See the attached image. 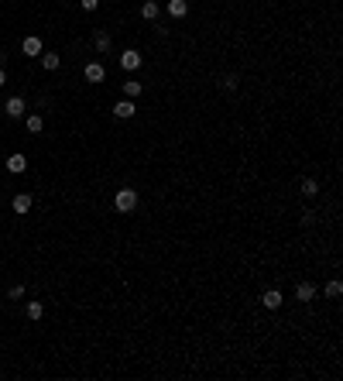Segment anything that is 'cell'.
Listing matches in <instances>:
<instances>
[{"label": "cell", "instance_id": "obj_6", "mask_svg": "<svg viewBox=\"0 0 343 381\" xmlns=\"http://www.w3.org/2000/svg\"><path fill=\"white\" fill-rule=\"evenodd\" d=\"M137 114V107H134V100H120V103H114V117H120V120H131V117Z\"/></svg>", "mask_w": 343, "mask_h": 381}, {"label": "cell", "instance_id": "obj_7", "mask_svg": "<svg viewBox=\"0 0 343 381\" xmlns=\"http://www.w3.org/2000/svg\"><path fill=\"white\" fill-rule=\"evenodd\" d=\"M316 292H319V289H316L312 282H298V285H295V299L298 302H312V299H316Z\"/></svg>", "mask_w": 343, "mask_h": 381}, {"label": "cell", "instance_id": "obj_3", "mask_svg": "<svg viewBox=\"0 0 343 381\" xmlns=\"http://www.w3.org/2000/svg\"><path fill=\"white\" fill-rule=\"evenodd\" d=\"M120 69H124V72H134V69H141V52H134V48H127L124 55H120Z\"/></svg>", "mask_w": 343, "mask_h": 381}, {"label": "cell", "instance_id": "obj_8", "mask_svg": "<svg viewBox=\"0 0 343 381\" xmlns=\"http://www.w3.org/2000/svg\"><path fill=\"white\" fill-rule=\"evenodd\" d=\"M93 48H96V52H103V55H106V52H110V48H114V41H110V35H106V31H93Z\"/></svg>", "mask_w": 343, "mask_h": 381}, {"label": "cell", "instance_id": "obj_12", "mask_svg": "<svg viewBox=\"0 0 343 381\" xmlns=\"http://www.w3.org/2000/svg\"><path fill=\"white\" fill-rule=\"evenodd\" d=\"M21 52H24V55H41V38H24V41H21Z\"/></svg>", "mask_w": 343, "mask_h": 381}, {"label": "cell", "instance_id": "obj_20", "mask_svg": "<svg viewBox=\"0 0 343 381\" xmlns=\"http://www.w3.org/2000/svg\"><path fill=\"white\" fill-rule=\"evenodd\" d=\"M326 295H330V299H340V295H343V285L336 282V278H333V282H326Z\"/></svg>", "mask_w": 343, "mask_h": 381}, {"label": "cell", "instance_id": "obj_5", "mask_svg": "<svg viewBox=\"0 0 343 381\" xmlns=\"http://www.w3.org/2000/svg\"><path fill=\"white\" fill-rule=\"evenodd\" d=\"M82 76L90 82H106V69H103V62H90L86 69H82Z\"/></svg>", "mask_w": 343, "mask_h": 381}, {"label": "cell", "instance_id": "obj_2", "mask_svg": "<svg viewBox=\"0 0 343 381\" xmlns=\"http://www.w3.org/2000/svg\"><path fill=\"white\" fill-rule=\"evenodd\" d=\"M34 206V199H31V193H17V196L11 199V209L14 213H17V217H24V213H28V209Z\"/></svg>", "mask_w": 343, "mask_h": 381}, {"label": "cell", "instance_id": "obj_4", "mask_svg": "<svg viewBox=\"0 0 343 381\" xmlns=\"http://www.w3.org/2000/svg\"><path fill=\"white\" fill-rule=\"evenodd\" d=\"M24 110H28V103H24V96H11V100L4 103V114H7V117H14V120H17V117H21Z\"/></svg>", "mask_w": 343, "mask_h": 381}, {"label": "cell", "instance_id": "obj_10", "mask_svg": "<svg viewBox=\"0 0 343 381\" xmlns=\"http://www.w3.org/2000/svg\"><path fill=\"white\" fill-rule=\"evenodd\" d=\"M24 168H28V158H24V155H11V158H7V172L11 175H21Z\"/></svg>", "mask_w": 343, "mask_h": 381}, {"label": "cell", "instance_id": "obj_17", "mask_svg": "<svg viewBox=\"0 0 343 381\" xmlns=\"http://www.w3.org/2000/svg\"><path fill=\"white\" fill-rule=\"evenodd\" d=\"M24 127H28L31 134H41V127H45V120H41V114H31L28 120H24Z\"/></svg>", "mask_w": 343, "mask_h": 381}, {"label": "cell", "instance_id": "obj_9", "mask_svg": "<svg viewBox=\"0 0 343 381\" xmlns=\"http://www.w3.org/2000/svg\"><path fill=\"white\" fill-rule=\"evenodd\" d=\"M58 66H62V55H58V52H41V69L45 72H55Z\"/></svg>", "mask_w": 343, "mask_h": 381}, {"label": "cell", "instance_id": "obj_15", "mask_svg": "<svg viewBox=\"0 0 343 381\" xmlns=\"http://www.w3.org/2000/svg\"><path fill=\"white\" fill-rule=\"evenodd\" d=\"M264 306H268V309H278V306H282V292H278V289H268V292H264Z\"/></svg>", "mask_w": 343, "mask_h": 381}, {"label": "cell", "instance_id": "obj_22", "mask_svg": "<svg viewBox=\"0 0 343 381\" xmlns=\"http://www.w3.org/2000/svg\"><path fill=\"white\" fill-rule=\"evenodd\" d=\"M7 295H11V299H21V295H24V285H11V292H7Z\"/></svg>", "mask_w": 343, "mask_h": 381}, {"label": "cell", "instance_id": "obj_14", "mask_svg": "<svg viewBox=\"0 0 343 381\" xmlns=\"http://www.w3.org/2000/svg\"><path fill=\"white\" fill-rule=\"evenodd\" d=\"M141 17H144V21H158V4H155V0H144V4H141Z\"/></svg>", "mask_w": 343, "mask_h": 381}, {"label": "cell", "instance_id": "obj_19", "mask_svg": "<svg viewBox=\"0 0 343 381\" xmlns=\"http://www.w3.org/2000/svg\"><path fill=\"white\" fill-rule=\"evenodd\" d=\"M141 90H144V86H141V82H134V79H131V82H124V96H127V100L141 96Z\"/></svg>", "mask_w": 343, "mask_h": 381}, {"label": "cell", "instance_id": "obj_21", "mask_svg": "<svg viewBox=\"0 0 343 381\" xmlns=\"http://www.w3.org/2000/svg\"><path fill=\"white\" fill-rule=\"evenodd\" d=\"M79 7H82V11H96V7H100V0H79Z\"/></svg>", "mask_w": 343, "mask_h": 381}, {"label": "cell", "instance_id": "obj_11", "mask_svg": "<svg viewBox=\"0 0 343 381\" xmlns=\"http://www.w3.org/2000/svg\"><path fill=\"white\" fill-rule=\"evenodd\" d=\"M298 193H302L306 199H316V196H319V182H316V179H302Z\"/></svg>", "mask_w": 343, "mask_h": 381}, {"label": "cell", "instance_id": "obj_23", "mask_svg": "<svg viewBox=\"0 0 343 381\" xmlns=\"http://www.w3.org/2000/svg\"><path fill=\"white\" fill-rule=\"evenodd\" d=\"M0 86H7V72H4V66H0Z\"/></svg>", "mask_w": 343, "mask_h": 381}, {"label": "cell", "instance_id": "obj_16", "mask_svg": "<svg viewBox=\"0 0 343 381\" xmlns=\"http://www.w3.org/2000/svg\"><path fill=\"white\" fill-rule=\"evenodd\" d=\"M24 312H28V320H41L45 316V302H28Z\"/></svg>", "mask_w": 343, "mask_h": 381}, {"label": "cell", "instance_id": "obj_18", "mask_svg": "<svg viewBox=\"0 0 343 381\" xmlns=\"http://www.w3.org/2000/svg\"><path fill=\"white\" fill-rule=\"evenodd\" d=\"M220 86H223V90H230V93H233V90H237V86H240V76H237V72H227Z\"/></svg>", "mask_w": 343, "mask_h": 381}, {"label": "cell", "instance_id": "obj_1", "mask_svg": "<svg viewBox=\"0 0 343 381\" xmlns=\"http://www.w3.org/2000/svg\"><path fill=\"white\" fill-rule=\"evenodd\" d=\"M114 206H117V213H134V206H137V193L131 189V185H124V189H117V196H114Z\"/></svg>", "mask_w": 343, "mask_h": 381}, {"label": "cell", "instance_id": "obj_13", "mask_svg": "<svg viewBox=\"0 0 343 381\" xmlns=\"http://www.w3.org/2000/svg\"><path fill=\"white\" fill-rule=\"evenodd\" d=\"M168 14L172 17H185L189 14V0H168Z\"/></svg>", "mask_w": 343, "mask_h": 381}]
</instances>
